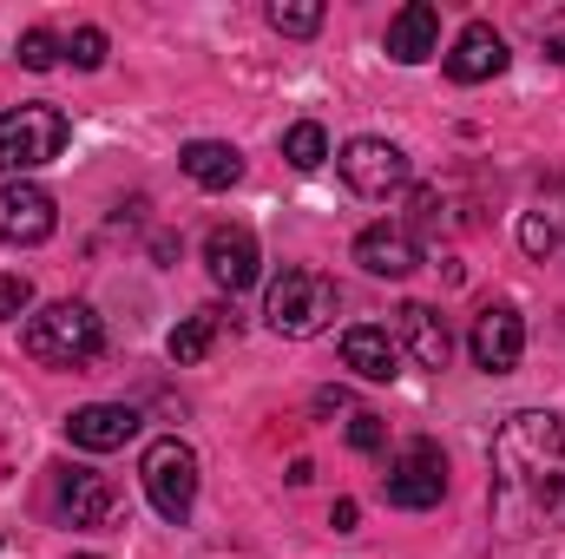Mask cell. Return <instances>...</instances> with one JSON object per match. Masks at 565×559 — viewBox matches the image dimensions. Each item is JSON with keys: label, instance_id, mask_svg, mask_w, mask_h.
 <instances>
[{"label": "cell", "instance_id": "obj_1", "mask_svg": "<svg viewBox=\"0 0 565 559\" xmlns=\"http://www.w3.org/2000/svg\"><path fill=\"white\" fill-rule=\"evenodd\" d=\"M493 527L513 540L565 527V421L546 409H520L493 434Z\"/></svg>", "mask_w": 565, "mask_h": 559}, {"label": "cell", "instance_id": "obj_2", "mask_svg": "<svg viewBox=\"0 0 565 559\" xmlns=\"http://www.w3.org/2000/svg\"><path fill=\"white\" fill-rule=\"evenodd\" d=\"M20 349L33 362H53V369H86L106 349V329H99L93 303H46L40 316H26Z\"/></svg>", "mask_w": 565, "mask_h": 559}, {"label": "cell", "instance_id": "obj_3", "mask_svg": "<svg viewBox=\"0 0 565 559\" xmlns=\"http://www.w3.org/2000/svg\"><path fill=\"white\" fill-rule=\"evenodd\" d=\"M139 481H145L151 514H158V520H171V527H184V520H191V507H198V447H191V441H178V434L151 441V447H145V461H139Z\"/></svg>", "mask_w": 565, "mask_h": 559}, {"label": "cell", "instance_id": "obj_4", "mask_svg": "<svg viewBox=\"0 0 565 559\" xmlns=\"http://www.w3.org/2000/svg\"><path fill=\"white\" fill-rule=\"evenodd\" d=\"M73 139V119L60 113V106H13V113H0V171H13V178H26V171H40V165H53L60 151Z\"/></svg>", "mask_w": 565, "mask_h": 559}, {"label": "cell", "instance_id": "obj_5", "mask_svg": "<svg viewBox=\"0 0 565 559\" xmlns=\"http://www.w3.org/2000/svg\"><path fill=\"white\" fill-rule=\"evenodd\" d=\"M329 316H335V283L316 277V271H282V277L270 283V296H264V323H270L277 336H289V342L322 336Z\"/></svg>", "mask_w": 565, "mask_h": 559}, {"label": "cell", "instance_id": "obj_6", "mask_svg": "<svg viewBox=\"0 0 565 559\" xmlns=\"http://www.w3.org/2000/svg\"><path fill=\"white\" fill-rule=\"evenodd\" d=\"M382 494H388V507H402V514H427V507H440V494H447V454H440L427 434L402 441V447L388 454Z\"/></svg>", "mask_w": 565, "mask_h": 559}, {"label": "cell", "instance_id": "obj_7", "mask_svg": "<svg viewBox=\"0 0 565 559\" xmlns=\"http://www.w3.org/2000/svg\"><path fill=\"white\" fill-rule=\"evenodd\" d=\"M53 231H60L53 191H46V184H33V178H7V184H0V244L33 251V244H46Z\"/></svg>", "mask_w": 565, "mask_h": 559}, {"label": "cell", "instance_id": "obj_8", "mask_svg": "<svg viewBox=\"0 0 565 559\" xmlns=\"http://www.w3.org/2000/svg\"><path fill=\"white\" fill-rule=\"evenodd\" d=\"M53 500L66 527H113L119 520V487L99 467H60L53 474Z\"/></svg>", "mask_w": 565, "mask_h": 559}, {"label": "cell", "instance_id": "obj_9", "mask_svg": "<svg viewBox=\"0 0 565 559\" xmlns=\"http://www.w3.org/2000/svg\"><path fill=\"white\" fill-rule=\"evenodd\" d=\"M335 165H342L349 191H362V198H388V191L408 184V151L388 139H349Z\"/></svg>", "mask_w": 565, "mask_h": 559}, {"label": "cell", "instance_id": "obj_10", "mask_svg": "<svg viewBox=\"0 0 565 559\" xmlns=\"http://www.w3.org/2000/svg\"><path fill=\"white\" fill-rule=\"evenodd\" d=\"M467 349H473V362H480L487 376H513V369H520V356H526V323H520V309H507V303L480 309V316H473Z\"/></svg>", "mask_w": 565, "mask_h": 559}, {"label": "cell", "instance_id": "obj_11", "mask_svg": "<svg viewBox=\"0 0 565 559\" xmlns=\"http://www.w3.org/2000/svg\"><path fill=\"white\" fill-rule=\"evenodd\" d=\"M204 271L217 289H250V283L264 277V251H257V238L244 231V224H217L211 238H204Z\"/></svg>", "mask_w": 565, "mask_h": 559}, {"label": "cell", "instance_id": "obj_12", "mask_svg": "<svg viewBox=\"0 0 565 559\" xmlns=\"http://www.w3.org/2000/svg\"><path fill=\"white\" fill-rule=\"evenodd\" d=\"M493 73H507V40H500V27H487V20H467V27L454 33V46H447V80H454V86H480V80H493Z\"/></svg>", "mask_w": 565, "mask_h": 559}, {"label": "cell", "instance_id": "obj_13", "mask_svg": "<svg viewBox=\"0 0 565 559\" xmlns=\"http://www.w3.org/2000/svg\"><path fill=\"white\" fill-rule=\"evenodd\" d=\"M355 264L369 271V277H415L422 271V244H415V231L408 224H369L362 238H355Z\"/></svg>", "mask_w": 565, "mask_h": 559}, {"label": "cell", "instance_id": "obj_14", "mask_svg": "<svg viewBox=\"0 0 565 559\" xmlns=\"http://www.w3.org/2000/svg\"><path fill=\"white\" fill-rule=\"evenodd\" d=\"M66 434L86 454H113V447H126L139 434V409H126V402H86V409H73Z\"/></svg>", "mask_w": 565, "mask_h": 559}, {"label": "cell", "instance_id": "obj_15", "mask_svg": "<svg viewBox=\"0 0 565 559\" xmlns=\"http://www.w3.org/2000/svg\"><path fill=\"white\" fill-rule=\"evenodd\" d=\"M342 369H355L362 382H395L402 376V342L382 323H355L342 336Z\"/></svg>", "mask_w": 565, "mask_h": 559}, {"label": "cell", "instance_id": "obj_16", "mask_svg": "<svg viewBox=\"0 0 565 559\" xmlns=\"http://www.w3.org/2000/svg\"><path fill=\"white\" fill-rule=\"evenodd\" d=\"M440 53V13L427 7V0H408L395 20H388V60H402V66H422Z\"/></svg>", "mask_w": 565, "mask_h": 559}, {"label": "cell", "instance_id": "obj_17", "mask_svg": "<svg viewBox=\"0 0 565 559\" xmlns=\"http://www.w3.org/2000/svg\"><path fill=\"white\" fill-rule=\"evenodd\" d=\"M178 165H184V178L198 184V191H231L237 178H244V151L224 139H191L178 151Z\"/></svg>", "mask_w": 565, "mask_h": 559}, {"label": "cell", "instance_id": "obj_18", "mask_svg": "<svg viewBox=\"0 0 565 559\" xmlns=\"http://www.w3.org/2000/svg\"><path fill=\"white\" fill-rule=\"evenodd\" d=\"M402 342L415 349L422 369H447V356H454V336H447L440 309H427V303H402Z\"/></svg>", "mask_w": 565, "mask_h": 559}, {"label": "cell", "instance_id": "obj_19", "mask_svg": "<svg viewBox=\"0 0 565 559\" xmlns=\"http://www.w3.org/2000/svg\"><path fill=\"white\" fill-rule=\"evenodd\" d=\"M217 323H224L217 309H198V316H184V323H178V329L164 336V349H171V362H178V369H191V362H204V356H211V342H217Z\"/></svg>", "mask_w": 565, "mask_h": 559}, {"label": "cell", "instance_id": "obj_20", "mask_svg": "<svg viewBox=\"0 0 565 559\" xmlns=\"http://www.w3.org/2000/svg\"><path fill=\"white\" fill-rule=\"evenodd\" d=\"M282 158H289L296 171H316V165L329 158V133H322L316 119H296V126L282 133Z\"/></svg>", "mask_w": 565, "mask_h": 559}, {"label": "cell", "instance_id": "obj_21", "mask_svg": "<svg viewBox=\"0 0 565 559\" xmlns=\"http://www.w3.org/2000/svg\"><path fill=\"white\" fill-rule=\"evenodd\" d=\"M270 27L282 40H309L322 27V0H270Z\"/></svg>", "mask_w": 565, "mask_h": 559}, {"label": "cell", "instance_id": "obj_22", "mask_svg": "<svg viewBox=\"0 0 565 559\" xmlns=\"http://www.w3.org/2000/svg\"><path fill=\"white\" fill-rule=\"evenodd\" d=\"M13 60H20L26 73H53V66L66 60V40H60V33H46V27H33V33H20Z\"/></svg>", "mask_w": 565, "mask_h": 559}, {"label": "cell", "instance_id": "obj_23", "mask_svg": "<svg viewBox=\"0 0 565 559\" xmlns=\"http://www.w3.org/2000/svg\"><path fill=\"white\" fill-rule=\"evenodd\" d=\"M106 53H113V40H106L99 27H73V40H66V60H73L79 73H99V66H106Z\"/></svg>", "mask_w": 565, "mask_h": 559}, {"label": "cell", "instance_id": "obj_24", "mask_svg": "<svg viewBox=\"0 0 565 559\" xmlns=\"http://www.w3.org/2000/svg\"><path fill=\"white\" fill-rule=\"evenodd\" d=\"M553 244H559V224H553L546 211H526V218H520V251H526V257H553Z\"/></svg>", "mask_w": 565, "mask_h": 559}, {"label": "cell", "instance_id": "obj_25", "mask_svg": "<svg viewBox=\"0 0 565 559\" xmlns=\"http://www.w3.org/2000/svg\"><path fill=\"white\" fill-rule=\"evenodd\" d=\"M26 309H33V283L20 277V271H0V323H13Z\"/></svg>", "mask_w": 565, "mask_h": 559}, {"label": "cell", "instance_id": "obj_26", "mask_svg": "<svg viewBox=\"0 0 565 559\" xmlns=\"http://www.w3.org/2000/svg\"><path fill=\"white\" fill-rule=\"evenodd\" d=\"M382 441H388V428H382V415H349V447L355 454H382Z\"/></svg>", "mask_w": 565, "mask_h": 559}, {"label": "cell", "instance_id": "obj_27", "mask_svg": "<svg viewBox=\"0 0 565 559\" xmlns=\"http://www.w3.org/2000/svg\"><path fill=\"white\" fill-rule=\"evenodd\" d=\"M355 520H362L355 500H335V507H329V527H335V534H355Z\"/></svg>", "mask_w": 565, "mask_h": 559}, {"label": "cell", "instance_id": "obj_28", "mask_svg": "<svg viewBox=\"0 0 565 559\" xmlns=\"http://www.w3.org/2000/svg\"><path fill=\"white\" fill-rule=\"evenodd\" d=\"M540 40L553 46V60H565V13H559V20H546V27H540Z\"/></svg>", "mask_w": 565, "mask_h": 559}, {"label": "cell", "instance_id": "obj_29", "mask_svg": "<svg viewBox=\"0 0 565 559\" xmlns=\"http://www.w3.org/2000/svg\"><path fill=\"white\" fill-rule=\"evenodd\" d=\"M73 559H99V553H73Z\"/></svg>", "mask_w": 565, "mask_h": 559}]
</instances>
